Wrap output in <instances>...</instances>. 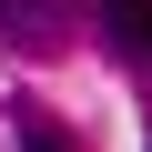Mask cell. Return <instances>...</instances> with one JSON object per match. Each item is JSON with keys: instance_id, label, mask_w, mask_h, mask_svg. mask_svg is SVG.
<instances>
[{"instance_id": "1", "label": "cell", "mask_w": 152, "mask_h": 152, "mask_svg": "<svg viewBox=\"0 0 152 152\" xmlns=\"http://www.w3.org/2000/svg\"><path fill=\"white\" fill-rule=\"evenodd\" d=\"M0 20L20 31V51H61L71 41V0H0Z\"/></svg>"}, {"instance_id": "2", "label": "cell", "mask_w": 152, "mask_h": 152, "mask_svg": "<svg viewBox=\"0 0 152 152\" xmlns=\"http://www.w3.org/2000/svg\"><path fill=\"white\" fill-rule=\"evenodd\" d=\"M102 10V41H122L132 61H152V0H91Z\"/></svg>"}, {"instance_id": "3", "label": "cell", "mask_w": 152, "mask_h": 152, "mask_svg": "<svg viewBox=\"0 0 152 152\" xmlns=\"http://www.w3.org/2000/svg\"><path fill=\"white\" fill-rule=\"evenodd\" d=\"M10 152H71V132L51 112H10Z\"/></svg>"}]
</instances>
